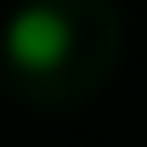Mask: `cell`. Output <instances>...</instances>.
Segmentation results:
<instances>
[{
	"instance_id": "obj_1",
	"label": "cell",
	"mask_w": 147,
	"mask_h": 147,
	"mask_svg": "<svg viewBox=\"0 0 147 147\" xmlns=\"http://www.w3.org/2000/svg\"><path fill=\"white\" fill-rule=\"evenodd\" d=\"M74 51V23L57 0H28L0 28V57L11 74H57Z\"/></svg>"
}]
</instances>
